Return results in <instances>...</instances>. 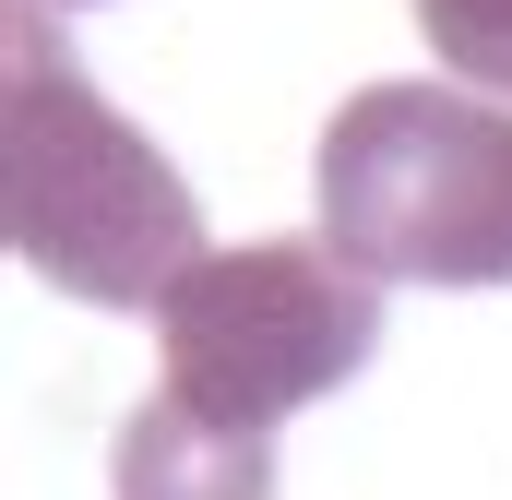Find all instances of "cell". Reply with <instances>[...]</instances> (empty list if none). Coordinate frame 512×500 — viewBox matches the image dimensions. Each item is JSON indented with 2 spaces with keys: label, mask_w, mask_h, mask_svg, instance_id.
Returning <instances> with one entry per match:
<instances>
[{
  "label": "cell",
  "mask_w": 512,
  "mask_h": 500,
  "mask_svg": "<svg viewBox=\"0 0 512 500\" xmlns=\"http://www.w3.org/2000/svg\"><path fill=\"white\" fill-rule=\"evenodd\" d=\"M0 227L24 274L84 310H167V286L203 262L191 179L84 84L48 0L0 12Z\"/></svg>",
  "instance_id": "1"
},
{
  "label": "cell",
  "mask_w": 512,
  "mask_h": 500,
  "mask_svg": "<svg viewBox=\"0 0 512 500\" xmlns=\"http://www.w3.org/2000/svg\"><path fill=\"white\" fill-rule=\"evenodd\" d=\"M322 250L370 286H512V96L358 84L322 120Z\"/></svg>",
  "instance_id": "2"
},
{
  "label": "cell",
  "mask_w": 512,
  "mask_h": 500,
  "mask_svg": "<svg viewBox=\"0 0 512 500\" xmlns=\"http://www.w3.org/2000/svg\"><path fill=\"white\" fill-rule=\"evenodd\" d=\"M167 381L203 429L274 441L298 405H322L334 381L370 370L382 346V286L322 239H251V250H203L167 310H155Z\"/></svg>",
  "instance_id": "3"
},
{
  "label": "cell",
  "mask_w": 512,
  "mask_h": 500,
  "mask_svg": "<svg viewBox=\"0 0 512 500\" xmlns=\"http://www.w3.org/2000/svg\"><path fill=\"white\" fill-rule=\"evenodd\" d=\"M108 489L120 500H274V441L203 429L179 393H143L108 441Z\"/></svg>",
  "instance_id": "4"
},
{
  "label": "cell",
  "mask_w": 512,
  "mask_h": 500,
  "mask_svg": "<svg viewBox=\"0 0 512 500\" xmlns=\"http://www.w3.org/2000/svg\"><path fill=\"white\" fill-rule=\"evenodd\" d=\"M417 36L441 48V72H453V84L512 96V0H417Z\"/></svg>",
  "instance_id": "5"
},
{
  "label": "cell",
  "mask_w": 512,
  "mask_h": 500,
  "mask_svg": "<svg viewBox=\"0 0 512 500\" xmlns=\"http://www.w3.org/2000/svg\"><path fill=\"white\" fill-rule=\"evenodd\" d=\"M48 12H72V0H48Z\"/></svg>",
  "instance_id": "6"
}]
</instances>
